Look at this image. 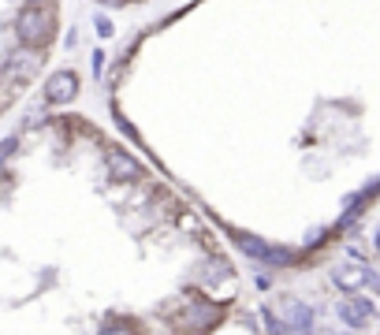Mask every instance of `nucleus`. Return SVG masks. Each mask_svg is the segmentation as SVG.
<instances>
[{
	"label": "nucleus",
	"mask_w": 380,
	"mask_h": 335,
	"mask_svg": "<svg viewBox=\"0 0 380 335\" xmlns=\"http://www.w3.org/2000/svg\"><path fill=\"white\" fill-rule=\"evenodd\" d=\"M16 37L23 49H45L56 37V15L49 8H23L16 15Z\"/></svg>",
	"instance_id": "nucleus-1"
},
{
	"label": "nucleus",
	"mask_w": 380,
	"mask_h": 335,
	"mask_svg": "<svg viewBox=\"0 0 380 335\" xmlns=\"http://www.w3.org/2000/svg\"><path fill=\"white\" fill-rule=\"evenodd\" d=\"M231 242L239 246L246 257H254V261H265L272 268H283V265H295L298 261V250H287V246H272V242L250 235V231H239V227H228Z\"/></svg>",
	"instance_id": "nucleus-2"
},
{
	"label": "nucleus",
	"mask_w": 380,
	"mask_h": 335,
	"mask_svg": "<svg viewBox=\"0 0 380 335\" xmlns=\"http://www.w3.org/2000/svg\"><path fill=\"white\" fill-rule=\"evenodd\" d=\"M37 63H42V56H37V49H11V53L4 56V75L11 82H30L34 79V71H37Z\"/></svg>",
	"instance_id": "nucleus-3"
},
{
	"label": "nucleus",
	"mask_w": 380,
	"mask_h": 335,
	"mask_svg": "<svg viewBox=\"0 0 380 335\" xmlns=\"http://www.w3.org/2000/svg\"><path fill=\"white\" fill-rule=\"evenodd\" d=\"M216 320H220V305H213V302H194V305H187L179 313L176 324L187 328V331H194V335H202V331L213 328Z\"/></svg>",
	"instance_id": "nucleus-4"
},
{
	"label": "nucleus",
	"mask_w": 380,
	"mask_h": 335,
	"mask_svg": "<svg viewBox=\"0 0 380 335\" xmlns=\"http://www.w3.org/2000/svg\"><path fill=\"white\" fill-rule=\"evenodd\" d=\"M78 97V75L75 71H52L45 82V101L49 105H68Z\"/></svg>",
	"instance_id": "nucleus-5"
},
{
	"label": "nucleus",
	"mask_w": 380,
	"mask_h": 335,
	"mask_svg": "<svg viewBox=\"0 0 380 335\" xmlns=\"http://www.w3.org/2000/svg\"><path fill=\"white\" fill-rule=\"evenodd\" d=\"M104 164H109L112 179H120V183H138V179L146 175V168H142L135 157H130L127 149H109V157H104Z\"/></svg>",
	"instance_id": "nucleus-6"
},
{
	"label": "nucleus",
	"mask_w": 380,
	"mask_h": 335,
	"mask_svg": "<svg viewBox=\"0 0 380 335\" xmlns=\"http://www.w3.org/2000/svg\"><path fill=\"white\" fill-rule=\"evenodd\" d=\"M336 313H339V320H343L347 328H362V324H369L373 320V302L369 298H358V294H350V298H343L336 305Z\"/></svg>",
	"instance_id": "nucleus-7"
},
{
	"label": "nucleus",
	"mask_w": 380,
	"mask_h": 335,
	"mask_svg": "<svg viewBox=\"0 0 380 335\" xmlns=\"http://www.w3.org/2000/svg\"><path fill=\"white\" fill-rule=\"evenodd\" d=\"M280 320H283L291 331H309V328H313V309H309L306 302H298V298H287Z\"/></svg>",
	"instance_id": "nucleus-8"
},
{
	"label": "nucleus",
	"mask_w": 380,
	"mask_h": 335,
	"mask_svg": "<svg viewBox=\"0 0 380 335\" xmlns=\"http://www.w3.org/2000/svg\"><path fill=\"white\" fill-rule=\"evenodd\" d=\"M97 335H142V328H138V320H130V317H109Z\"/></svg>",
	"instance_id": "nucleus-9"
},
{
	"label": "nucleus",
	"mask_w": 380,
	"mask_h": 335,
	"mask_svg": "<svg viewBox=\"0 0 380 335\" xmlns=\"http://www.w3.org/2000/svg\"><path fill=\"white\" fill-rule=\"evenodd\" d=\"M365 272H369V268H339L332 279H336V287H343V291H358L365 283Z\"/></svg>",
	"instance_id": "nucleus-10"
},
{
	"label": "nucleus",
	"mask_w": 380,
	"mask_h": 335,
	"mask_svg": "<svg viewBox=\"0 0 380 335\" xmlns=\"http://www.w3.org/2000/svg\"><path fill=\"white\" fill-rule=\"evenodd\" d=\"M261 324H265L269 335H295V331L280 320V313H272V309H261Z\"/></svg>",
	"instance_id": "nucleus-11"
},
{
	"label": "nucleus",
	"mask_w": 380,
	"mask_h": 335,
	"mask_svg": "<svg viewBox=\"0 0 380 335\" xmlns=\"http://www.w3.org/2000/svg\"><path fill=\"white\" fill-rule=\"evenodd\" d=\"M16 149H19V138H4V141H0V157H4V160H8Z\"/></svg>",
	"instance_id": "nucleus-12"
},
{
	"label": "nucleus",
	"mask_w": 380,
	"mask_h": 335,
	"mask_svg": "<svg viewBox=\"0 0 380 335\" xmlns=\"http://www.w3.org/2000/svg\"><path fill=\"white\" fill-rule=\"evenodd\" d=\"M94 27H97V34H101V37H112V23L104 19V15H97V19H94Z\"/></svg>",
	"instance_id": "nucleus-13"
},
{
	"label": "nucleus",
	"mask_w": 380,
	"mask_h": 335,
	"mask_svg": "<svg viewBox=\"0 0 380 335\" xmlns=\"http://www.w3.org/2000/svg\"><path fill=\"white\" fill-rule=\"evenodd\" d=\"M94 75H97V79H101V75H104V53H101V49H97V53H94Z\"/></svg>",
	"instance_id": "nucleus-14"
},
{
	"label": "nucleus",
	"mask_w": 380,
	"mask_h": 335,
	"mask_svg": "<svg viewBox=\"0 0 380 335\" xmlns=\"http://www.w3.org/2000/svg\"><path fill=\"white\" fill-rule=\"evenodd\" d=\"M4 164H8V160L0 157V183H4V179H8V172H4Z\"/></svg>",
	"instance_id": "nucleus-15"
},
{
	"label": "nucleus",
	"mask_w": 380,
	"mask_h": 335,
	"mask_svg": "<svg viewBox=\"0 0 380 335\" xmlns=\"http://www.w3.org/2000/svg\"><path fill=\"white\" fill-rule=\"evenodd\" d=\"M26 4H30V8H42V4H49V0H26Z\"/></svg>",
	"instance_id": "nucleus-16"
},
{
	"label": "nucleus",
	"mask_w": 380,
	"mask_h": 335,
	"mask_svg": "<svg viewBox=\"0 0 380 335\" xmlns=\"http://www.w3.org/2000/svg\"><path fill=\"white\" fill-rule=\"evenodd\" d=\"M376 246H380V235H376Z\"/></svg>",
	"instance_id": "nucleus-17"
}]
</instances>
